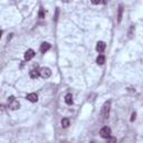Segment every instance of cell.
<instances>
[{
	"instance_id": "cell-7",
	"label": "cell",
	"mask_w": 143,
	"mask_h": 143,
	"mask_svg": "<svg viewBox=\"0 0 143 143\" xmlns=\"http://www.w3.org/2000/svg\"><path fill=\"white\" fill-rule=\"evenodd\" d=\"M27 99L30 101L31 103H36L38 101V96H37V94H35V93H30V94L27 95Z\"/></svg>"
},
{
	"instance_id": "cell-11",
	"label": "cell",
	"mask_w": 143,
	"mask_h": 143,
	"mask_svg": "<svg viewBox=\"0 0 143 143\" xmlns=\"http://www.w3.org/2000/svg\"><path fill=\"white\" fill-rule=\"evenodd\" d=\"M65 102H66V104H68V105H72L73 104V95L72 94H67L65 96Z\"/></svg>"
},
{
	"instance_id": "cell-10",
	"label": "cell",
	"mask_w": 143,
	"mask_h": 143,
	"mask_svg": "<svg viewBox=\"0 0 143 143\" xmlns=\"http://www.w3.org/2000/svg\"><path fill=\"white\" fill-rule=\"evenodd\" d=\"M96 63H97V65H103V64L105 63V56L104 55H98V57L96 58Z\"/></svg>"
},
{
	"instance_id": "cell-2",
	"label": "cell",
	"mask_w": 143,
	"mask_h": 143,
	"mask_svg": "<svg viewBox=\"0 0 143 143\" xmlns=\"http://www.w3.org/2000/svg\"><path fill=\"white\" fill-rule=\"evenodd\" d=\"M110 107H111V102L110 101H106L103 105V110H102V114H103V117L104 119H107L110 115Z\"/></svg>"
},
{
	"instance_id": "cell-8",
	"label": "cell",
	"mask_w": 143,
	"mask_h": 143,
	"mask_svg": "<svg viewBox=\"0 0 143 143\" xmlns=\"http://www.w3.org/2000/svg\"><path fill=\"white\" fill-rule=\"evenodd\" d=\"M49 49H51V44H48V42H42L40 45V52L42 54H45L47 51H49Z\"/></svg>"
},
{
	"instance_id": "cell-13",
	"label": "cell",
	"mask_w": 143,
	"mask_h": 143,
	"mask_svg": "<svg viewBox=\"0 0 143 143\" xmlns=\"http://www.w3.org/2000/svg\"><path fill=\"white\" fill-rule=\"evenodd\" d=\"M62 125H63V127H68V125H69V120H68V119H63V120H62Z\"/></svg>"
},
{
	"instance_id": "cell-16",
	"label": "cell",
	"mask_w": 143,
	"mask_h": 143,
	"mask_svg": "<svg viewBox=\"0 0 143 143\" xmlns=\"http://www.w3.org/2000/svg\"><path fill=\"white\" fill-rule=\"evenodd\" d=\"M135 117H137V113H132V117H131V121L133 122V121L135 120Z\"/></svg>"
},
{
	"instance_id": "cell-5",
	"label": "cell",
	"mask_w": 143,
	"mask_h": 143,
	"mask_svg": "<svg viewBox=\"0 0 143 143\" xmlns=\"http://www.w3.org/2000/svg\"><path fill=\"white\" fill-rule=\"evenodd\" d=\"M35 56V52L33 51V49H28V51L25 53V60H30L33 59Z\"/></svg>"
},
{
	"instance_id": "cell-4",
	"label": "cell",
	"mask_w": 143,
	"mask_h": 143,
	"mask_svg": "<svg viewBox=\"0 0 143 143\" xmlns=\"http://www.w3.org/2000/svg\"><path fill=\"white\" fill-rule=\"evenodd\" d=\"M51 75H52V72L47 67H44V68L40 69V76L42 78H48V77H51Z\"/></svg>"
},
{
	"instance_id": "cell-15",
	"label": "cell",
	"mask_w": 143,
	"mask_h": 143,
	"mask_svg": "<svg viewBox=\"0 0 143 143\" xmlns=\"http://www.w3.org/2000/svg\"><path fill=\"white\" fill-rule=\"evenodd\" d=\"M91 1H92L93 5H98V3L101 2V0H91Z\"/></svg>"
},
{
	"instance_id": "cell-12",
	"label": "cell",
	"mask_w": 143,
	"mask_h": 143,
	"mask_svg": "<svg viewBox=\"0 0 143 143\" xmlns=\"http://www.w3.org/2000/svg\"><path fill=\"white\" fill-rule=\"evenodd\" d=\"M122 15H123V6L121 5L119 7V15H117V21L121 23V20H122Z\"/></svg>"
},
{
	"instance_id": "cell-18",
	"label": "cell",
	"mask_w": 143,
	"mask_h": 143,
	"mask_svg": "<svg viewBox=\"0 0 143 143\" xmlns=\"http://www.w3.org/2000/svg\"><path fill=\"white\" fill-rule=\"evenodd\" d=\"M107 1H109V0H103V3H107Z\"/></svg>"
},
{
	"instance_id": "cell-14",
	"label": "cell",
	"mask_w": 143,
	"mask_h": 143,
	"mask_svg": "<svg viewBox=\"0 0 143 143\" xmlns=\"http://www.w3.org/2000/svg\"><path fill=\"white\" fill-rule=\"evenodd\" d=\"M45 17V12H44V9L40 8V10H39V18H44Z\"/></svg>"
},
{
	"instance_id": "cell-1",
	"label": "cell",
	"mask_w": 143,
	"mask_h": 143,
	"mask_svg": "<svg viewBox=\"0 0 143 143\" xmlns=\"http://www.w3.org/2000/svg\"><path fill=\"white\" fill-rule=\"evenodd\" d=\"M8 107L10 110H12V111L18 110L20 107V103L18 102L13 96H10V97L8 98Z\"/></svg>"
},
{
	"instance_id": "cell-3",
	"label": "cell",
	"mask_w": 143,
	"mask_h": 143,
	"mask_svg": "<svg viewBox=\"0 0 143 143\" xmlns=\"http://www.w3.org/2000/svg\"><path fill=\"white\" fill-rule=\"evenodd\" d=\"M99 134H101L102 138L104 139H109L111 137V128L107 127V126H104L101 128V131H99Z\"/></svg>"
},
{
	"instance_id": "cell-9",
	"label": "cell",
	"mask_w": 143,
	"mask_h": 143,
	"mask_svg": "<svg viewBox=\"0 0 143 143\" xmlns=\"http://www.w3.org/2000/svg\"><path fill=\"white\" fill-rule=\"evenodd\" d=\"M29 75H30L31 78H34V80H35V78H37L39 75H40V70H38L37 68H36V69H31L30 73H29Z\"/></svg>"
},
{
	"instance_id": "cell-17",
	"label": "cell",
	"mask_w": 143,
	"mask_h": 143,
	"mask_svg": "<svg viewBox=\"0 0 143 143\" xmlns=\"http://www.w3.org/2000/svg\"><path fill=\"white\" fill-rule=\"evenodd\" d=\"M62 1H64V2H69L70 0H62Z\"/></svg>"
},
{
	"instance_id": "cell-6",
	"label": "cell",
	"mask_w": 143,
	"mask_h": 143,
	"mask_svg": "<svg viewBox=\"0 0 143 143\" xmlns=\"http://www.w3.org/2000/svg\"><path fill=\"white\" fill-rule=\"evenodd\" d=\"M105 47H106V45H105V42L104 41H98L97 44H96V51H97L98 53H103L105 51Z\"/></svg>"
}]
</instances>
